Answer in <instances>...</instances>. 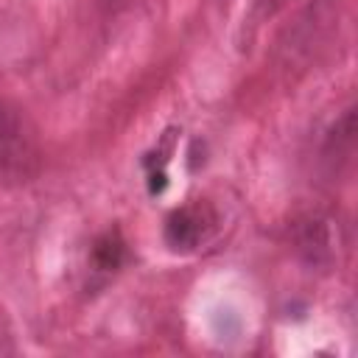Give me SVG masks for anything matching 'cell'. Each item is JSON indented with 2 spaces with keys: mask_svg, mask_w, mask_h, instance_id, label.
<instances>
[{
  "mask_svg": "<svg viewBox=\"0 0 358 358\" xmlns=\"http://www.w3.org/2000/svg\"><path fill=\"white\" fill-rule=\"evenodd\" d=\"M0 171L11 179H28L36 171V148L20 115L0 101Z\"/></svg>",
  "mask_w": 358,
  "mask_h": 358,
  "instance_id": "obj_1",
  "label": "cell"
},
{
  "mask_svg": "<svg viewBox=\"0 0 358 358\" xmlns=\"http://www.w3.org/2000/svg\"><path fill=\"white\" fill-rule=\"evenodd\" d=\"M213 213L207 204H190V207H179L168 215L165 221V243L173 252H193L207 232L213 229Z\"/></svg>",
  "mask_w": 358,
  "mask_h": 358,
  "instance_id": "obj_2",
  "label": "cell"
},
{
  "mask_svg": "<svg viewBox=\"0 0 358 358\" xmlns=\"http://www.w3.org/2000/svg\"><path fill=\"white\" fill-rule=\"evenodd\" d=\"M352 145H355V109H344V115L330 126L327 137H324V148H322V157L324 162H330L336 171L341 162L350 159L352 154Z\"/></svg>",
  "mask_w": 358,
  "mask_h": 358,
  "instance_id": "obj_3",
  "label": "cell"
},
{
  "mask_svg": "<svg viewBox=\"0 0 358 358\" xmlns=\"http://www.w3.org/2000/svg\"><path fill=\"white\" fill-rule=\"evenodd\" d=\"M126 257V243L117 232H106L103 238H98L95 249H92V260L101 271H115Z\"/></svg>",
  "mask_w": 358,
  "mask_h": 358,
  "instance_id": "obj_4",
  "label": "cell"
},
{
  "mask_svg": "<svg viewBox=\"0 0 358 358\" xmlns=\"http://www.w3.org/2000/svg\"><path fill=\"white\" fill-rule=\"evenodd\" d=\"M302 252L308 255V260L319 263L322 257H327L330 252V238H327V229L322 221H308L305 227V235H302Z\"/></svg>",
  "mask_w": 358,
  "mask_h": 358,
  "instance_id": "obj_5",
  "label": "cell"
},
{
  "mask_svg": "<svg viewBox=\"0 0 358 358\" xmlns=\"http://www.w3.org/2000/svg\"><path fill=\"white\" fill-rule=\"evenodd\" d=\"M285 3H288V0H255V8H257L260 17H271V14H277Z\"/></svg>",
  "mask_w": 358,
  "mask_h": 358,
  "instance_id": "obj_6",
  "label": "cell"
}]
</instances>
